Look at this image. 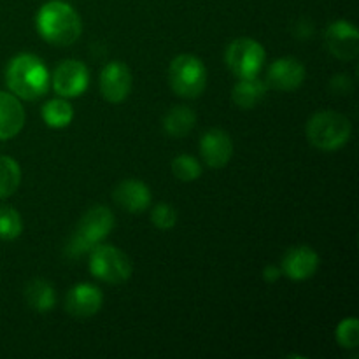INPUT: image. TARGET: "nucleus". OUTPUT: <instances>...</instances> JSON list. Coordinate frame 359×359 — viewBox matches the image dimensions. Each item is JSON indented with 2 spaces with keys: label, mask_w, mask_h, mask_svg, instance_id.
<instances>
[{
  "label": "nucleus",
  "mask_w": 359,
  "mask_h": 359,
  "mask_svg": "<svg viewBox=\"0 0 359 359\" xmlns=\"http://www.w3.org/2000/svg\"><path fill=\"white\" fill-rule=\"evenodd\" d=\"M266 90L269 86L258 76L238 77V83L231 91V100L241 109H252L265 98Z\"/></svg>",
  "instance_id": "17"
},
{
  "label": "nucleus",
  "mask_w": 359,
  "mask_h": 359,
  "mask_svg": "<svg viewBox=\"0 0 359 359\" xmlns=\"http://www.w3.org/2000/svg\"><path fill=\"white\" fill-rule=\"evenodd\" d=\"M102 291L93 284H77L67 293L65 309L72 318L88 319L97 314L102 307Z\"/></svg>",
  "instance_id": "13"
},
{
  "label": "nucleus",
  "mask_w": 359,
  "mask_h": 359,
  "mask_svg": "<svg viewBox=\"0 0 359 359\" xmlns=\"http://www.w3.org/2000/svg\"><path fill=\"white\" fill-rule=\"evenodd\" d=\"M21 182V168L11 156H0V200L14 195Z\"/></svg>",
  "instance_id": "21"
},
{
  "label": "nucleus",
  "mask_w": 359,
  "mask_h": 359,
  "mask_svg": "<svg viewBox=\"0 0 359 359\" xmlns=\"http://www.w3.org/2000/svg\"><path fill=\"white\" fill-rule=\"evenodd\" d=\"M319 266V256L309 245H297L283 256V273L291 280H307Z\"/></svg>",
  "instance_id": "14"
},
{
  "label": "nucleus",
  "mask_w": 359,
  "mask_h": 359,
  "mask_svg": "<svg viewBox=\"0 0 359 359\" xmlns=\"http://www.w3.org/2000/svg\"><path fill=\"white\" fill-rule=\"evenodd\" d=\"M37 30L44 41L55 46H70L81 37L83 23L72 6L62 0L44 4L37 14Z\"/></svg>",
  "instance_id": "2"
},
{
  "label": "nucleus",
  "mask_w": 359,
  "mask_h": 359,
  "mask_svg": "<svg viewBox=\"0 0 359 359\" xmlns=\"http://www.w3.org/2000/svg\"><path fill=\"white\" fill-rule=\"evenodd\" d=\"M196 114L186 105H175L163 118V128L170 137H184L195 128Z\"/></svg>",
  "instance_id": "18"
},
{
  "label": "nucleus",
  "mask_w": 359,
  "mask_h": 359,
  "mask_svg": "<svg viewBox=\"0 0 359 359\" xmlns=\"http://www.w3.org/2000/svg\"><path fill=\"white\" fill-rule=\"evenodd\" d=\"M151 221L160 230H170L177 223V212L170 203H158L153 210H151Z\"/></svg>",
  "instance_id": "25"
},
{
  "label": "nucleus",
  "mask_w": 359,
  "mask_h": 359,
  "mask_svg": "<svg viewBox=\"0 0 359 359\" xmlns=\"http://www.w3.org/2000/svg\"><path fill=\"white\" fill-rule=\"evenodd\" d=\"M132 90V72L123 62H111L100 74V93L111 104H119Z\"/></svg>",
  "instance_id": "10"
},
{
  "label": "nucleus",
  "mask_w": 359,
  "mask_h": 359,
  "mask_svg": "<svg viewBox=\"0 0 359 359\" xmlns=\"http://www.w3.org/2000/svg\"><path fill=\"white\" fill-rule=\"evenodd\" d=\"M25 300L35 312H48L55 307L56 294L48 280L34 279L25 290Z\"/></svg>",
  "instance_id": "19"
},
{
  "label": "nucleus",
  "mask_w": 359,
  "mask_h": 359,
  "mask_svg": "<svg viewBox=\"0 0 359 359\" xmlns=\"http://www.w3.org/2000/svg\"><path fill=\"white\" fill-rule=\"evenodd\" d=\"M114 228V214L104 205H97L88 210L77 224V231L70 238L67 252L70 256H81L100 244Z\"/></svg>",
  "instance_id": "4"
},
{
  "label": "nucleus",
  "mask_w": 359,
  "mask_h": 359,
  "mask_svg": "<svg viewBox=\"0 0 359 359\" xmlns=\"http://www.w3.org/2000/svg\"><path fill=\"white\" fill-rule=\"evenodd\" d=\"M90 83V74L86 65L79 60H65L58 63L53 72V88L63 98L79 97L86 91Z\"/></svg>",
  "instance_id": "8"
},
{
  "label": "nucleus",
  "mask_w": 359,
  "mask_h": 359,
  "mask_svg": "<svg viewBox=\"0 0 359 359\" xmlns=\"http://www.w3.org/2000/svg\"><path fill=\"white\" fill-rule=\"evenodd\" d=\"M112 196H114V202L121 209L132 214L144 212L151 203L149 188L142 181H137V179H126V181L119 182L114 188Z\"/></svg>",
  "instance_id": "15"
},
{
  "label": "nucleus",
  "mask_w": 359,
  "mask_h": 359,
  "mask_svg": "<svg viewBox=\"0 0 359 359\" xmlns=\"http://www.w3.org/2000/svg\"><path fill=\"white\" fill-rule=\"evenodd\" d=\"M6 83L9 90L23 100H37L49 90V72L44 62L34 55H18L6 69Z\"/></svg>",
  "instance_id": "1"
},
{
  "label": "nucleus",
  "mask_w": 359,
  "mask_h": 359,
  "mask_svg": "<svg viewBox=\"0 0 359 359\" xmlns=\"http://www.w3.org/2000/svg\"><path fill=\"white\" fill-rule=\"evenodd\" d=\"M224 58L228 69L237 77L258 76L265 63V49L255 39L241 37L228 46Z\"/></svg>",
  "instance_id": "7"
},
{
  "label": "nucleus",
  "mask_w": 359,
  "mask_h": 359,
  "mask_svg": "<svg viewBox=\"0 0 359 359\" xmlns=\"http://www.w3.org/2000/svg\"><path fill=\"white\" fill-rule=\"evenodd\" d=\"M200 153L210 168H223L233 156V142L224 130L210 128L200 139Z\"/></svg>",
  "instance_id": "12"
},
{
  "label": "nucleus",
  "mask_w": 359,
  "mask_h": 359,
  "mask_svg": "<svg viewBox=\"0 0 359 359\" xmlns=\"http://www.w3.org/2000/svg\"><path fill=\"white\" fill-rule=\"evenodd\" d=\"M351 123L344 114L323 111L312 116L307 123V139L321 151H337L349 140Z\"/></svg>",
  "instance_id": "3"
},
{
  "label": "nucleus",
  "mask_w": 359,
  "mask_h": 359,
  "mask_svg": "<svg viewBox=\"0 0 359 359\" xmlns=\"http://www.w3.org/2000/svg\"><path fill=\"white\" fill-rule=\"evenodd\" d=\"M280 276H283V270L277 269L276 265H269L263 270V279H265L266 283H276V280H279Z\"/></svg>",
  "instance_id": "27"
},
{
  "label": "nucleus",
  "mask_w": 359,
  "mask_h": 359,
  "mask_svg": "<svg viewBox=\"0 0 359 359\" xmlns=\"http://www.w3.org/2000/svg\"><path fill=\"white\" fill-rule=\"evenodd\" d=\"M170 86L179 97L196 98L207 86L205 65L193 55H179L172 60L168 69Z\"/></svg>",
  "instance_id": "5"
},
{
  "label": "nucleus",
  "mask_w": 359,
  "mask_h": 359,
  "mask_svg": "<svg viewBox=\"0 0 359 359\" xmlns=\"http://www.w3.org/2000/svg\"><path fill=\"white\" fill-rule=\"evenodd\" d=\"M23 231V221L20 212L9 205H0V238L14 241Z\"/></svg>",
  "instance_id": "22"
},
{
  "label": "nucleus",
  "mask_w": 359,
  "mask_h": 359,
  "mask_svg": "<svg viewBox=\"0 0 359 359\" xmlns=\"http://www.w3.org/2000/svg\"><path fill=\"white\" fill-rule=\"evenodd\" d=\"M337 340L346 349H356L359 346V323L356 318L344 319L337 326Z\"/></svg>",
  "instance_id": "24"
},
{
  "label": "nucleus",
  "mask_w": 359,
  "mask_h": 359,
  "mask_svg": "<svg viewBox=\"0 0 359 359\" xmlns=\"http://www.w3.org/2000/svg\"><path fill=\"white\" fill-rule=\"evenodd\" d=\"M172 172L175 177L182 182L196 181L202 174V165L196 158L189 156V154H181L172 161Z\"/></svg>",
  "instance_id": "23"
},
{
  "label": "nucleus",
  "mask_w": 359,
  "mask_h": 359,
  "mask_svg": "<svg viewBox=\"0 0 359 359\" xmlns=\"http://www.w3.org/2000/svg\"><path fill=\"white\" fill-rule=\"evenodd\" d=\"M305 81V67L300 60L286 56L270 65L266 72V86L279 91H293Z\"/></svg>",
  "instance_id": "11"
},
{
  "label": "nucleus",
  "mask_w": 359,
  "mask_h": 359,
  "mask_svg": "<svg viewBox=\"0 0 359 359\" xmlns=\"http://www.w3.org/2000/svg\"><path fill=\"white\" fill-rule=\"evenodd\" d=\"M25 126V109L16 95L0 91V140L16 137Z\"/></svg>",
  "instance_id": "16"
},
{
  "label": "nucleus",
  "mask_w": 359,
  "mask_h": 359,
  "mask_svg": "<svg viewBox=\"0 0 359 359\" xmlns=\"http://www.w3.org/2000/svg\"><path fill=\"white\" fill-rule=\"evenodd\" d=\"M74 118V109L63 98H53L42 107V119L49 128H65Z\"/></svg>",
  "instance_id": "20"
},
{
  "label": "nucleus",
  "mask_w": 359,
  "mask_h": 359,
  "mask_svg": "<svg viewBox=\"0 0 359 359\" xmlns=\"http://www.w3.org/2000/svg\"><path fill=\"white\" fill-rule=\"evenodd\" d=\"M332 88L337 91V93H349L351 91V81L347 76H337L333 77Z\"/></svg>",
  "instance_id": "26"
},
{
  "label": "nucleus",
  "mask_w": 359,
  "mask_h": 359,
  "mask_svg": "<svg viewBox=\"0 0 359 359\" xmlns=\"http://www.w3.org/2000/svg\"><path fill=\"white\" fill-rule=\"evenodd\" d=\"M326 46L330 53L339 60L349 62L359 55V34L358 28L349 21H335L326 28Z\"/></svg>",
  "instance_id": "9"
},
{
  "label": "nucleus",
  "mask_w": 359,
  "mask_h": 359,
  "mask_svg": "<svg viewBox=\"0 0 359 359\" xmlns=\"http://www.w3.org/2000/svg\"><path fill=\"white\" fill-rule=\"evenodd\" d=\"M90 270L97 279L109 284H121L130 279L133 272L132 262L114 245L97 244L91 249Z\"/></svg>",
  "instance_id": "6"
}]
</instances>
